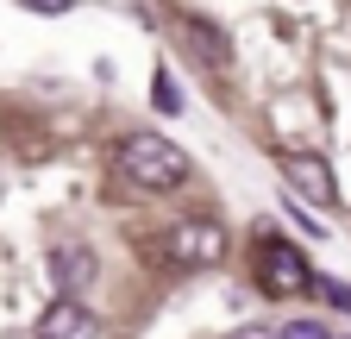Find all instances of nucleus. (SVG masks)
I'll return each instance as SVG.
<instances>
[{
	"label": "nucleus",
	"mask_w": 351,
	"mask_h": 339,
	"mask_svg": "<svg viewBox=\"0 0 351 339\" xmlns=\"http://www.w3.org/2000/svg\"><path fill=\"white\" fill-rule=\"evenodd\" d=\"M163 245H169L176 264H219L226 258V233H219L213 220H176Z\"/></svg>",
	"instance_id": "nucleus-3"
},
{
	"label": "nucleus",
	"mask_w": 351,
	"mask_h": 339,
	"mask_svg": "<svg viewBox=\"0 0 351 339\" xmlns=\"http://www.w3.org/2000/svg\"><path fill=\"white\" fill-rule=\"evenodd\" d=\"M113 170H119V183H132V189L176 195L189 183V151L169 145L163 132H125L119 151H113Z\"/></svg>",
	"instance_id": "nucleus-1"
},
{
	"label": "nucleus",
	"mask_w": 351,
	"mask_h": 339,
	"mask_svg": "<svg viewBox=\"0 0 351 339\" xmlns=\"http://www.w3.org/2000/svg\"><path fill=\"white\" fill-rule=\"evenodd\" d=\"M51 283H57L63 295L88 289V283H95V251H88V245H57V251H51Z\"/></svg>",
	"instance_id": "nucleus-5"
},
{
	"label": "nucleus",
	"mask_w": 351,
	"mask_h": 339,
	"mask_svg": "<svg viewBox=\"0 0 351 339\" xmlns=\"http://www.w3.org/2000/svg\"><path fill=\"white\" fill-rule=\"evenodd\" d=\"M182 45H189L195 57H207V63H226V57H232V45H226L207 19H189V25H182Z\"/></svg>",
	"instance_id": "nucleus-7"
},
{
	"label": "nucleus",
	"mask_w": 351,
	"mask_h": 339,
	"mask_svg": "<svg viewBox=\"0 0 351 339\" xmlns=\"http://www.w3.org/2000/svg\"><path fill=\"white\" fill-rule=\"evenodd\" d=\"M314 289L326 295L332 308H345V314H351V283H332V277H314Z\"/></svg>",
	"instance_id": "nucleus-8"
},
{
	"label": "nucleus",
	"mask_w": 351,
	"mask_h": 339,
	"mask_svg": "<svg viewBox=\"0 0 351 339\" xmlns=\"http://www.w3.org/2000/svg\"><path fill=\"white\" fill-rule=\"evenodd\" d=\"M282 176H289L307 201H332V170H326L320 157H289V163H282Z\"/></svg>",
	"instance_id": "nucleus-6"
},
{
	"label": "nucleus",
	"mask_w": 351,
	"mask_h": 339,
	"mask_svg": "<svg viewBox=\"0 0 351 339\" xmlns=\"http://www.w3.org/2000/svg\"><path fill=\"white\" fill-rule=\"evenodd\" d=\"M276 339H332L320 320H289V327H276Z\"/></svg>",
	"instance_id": "nucleus-9"
},
{
	"label": "nucleus",
	"mask_w": 351,
	"mask_h": 339,
	"mask_svg": "<svg viewBox=\"0 0 351 339\" xmlns=\"http://www.w3.org/2000/svg\"><path fill=\"white\" fill-rule=\"evenodd\" d=\"M257 283L270 295H295V289H314V270L301 264V251L289 239H263L257 245Z\"/></svg>",
	"instance_id": "nucleus-2"
},
{
	"label": "nucleus",
	"mask_w": 351,
	"mask_h": 339,
	"mask_svg": "<svg viewBox=\"0 0 351 339\" xmlns=\"http://www.w3.org/2000/svg\"><path fill=\"white\" fill-rule=\"evenodd\" d=\"M32 7H44V13H63V7H69V0H32Z\"/></svg>",
	"instance_id": "nucleus-10"
},
{
	"label": "nucleus",
	"mask_w": 351,
	"mask_h": 339,
	"mask_svg": "<svg viewBox=\"0 0 351 339\" xmlns=\"http://www.w3.org/2000/svg\"><path fill=\"white\" fill-rule=\"evenodd\" d=\"M38 339H101V320L88 314L75 295H63V302H51L38 314Z\"/></svg>",
	"instance_id": "nucleus-4"
}]
</instances>
